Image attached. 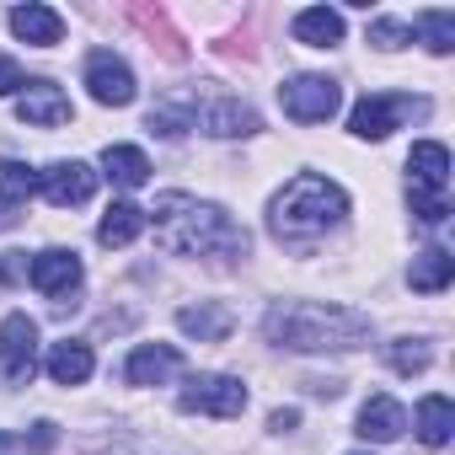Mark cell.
Masks as SVG:
<instances>
[{"label": "cell", "mask_w": 455, "mask_h": 455, "mask_svg": "<svg viewBox=\"0 0 455 455\" xmlns=\"http://www.w3.org/2000/svg\"><path fill=\"white\" fill-rule=\"evenodd\" d=\"M156 242L177 258H247L252 236L247 225H236L220 204L188 198V193H166L156 198Z\"/></svg>", "instance_id": "cell-1"}, {"label": "cell", "mask_w": 455, "mask_h": 455, "mask_svg": "<svg viewBox=\"0 0 455 455\" xmlns=\"http://www.w3.org/2000/svg\"><path fill=\"white\" fill-rule=\"evenodd\" d=\"M268 343L295 348V354H348L370 343V316L348 311V306H327V300H279L263 316Z\"/></svg>", "instance_id": "cell-2"}, {"label": "cell", "mask_w": 455, "mask_h": 455, "mask_svg": "<svg viewBox=\"0 0 455 455\" xmlns=\"http://www.w3.org/2000/svg\"><path fill=\"white\" fill-rule=\"evenodd\" d=\"M348 214V198L338 182L316 177V172H300L268 209V225L279 242H311V236H327L332 225H343Z\"/></svg>", "instance_id": "cell-3"}, {"label": "cell", "mask_w": 455, "mask_h": 455, "mask_svg": "<svg viewBox=\"0 0 455 455\" xmlns=\"http://www.w3.org/2000/svg\"><path fill=\"white\" fill-rule=\"evenodd\" d=\"M423 113H428L423 97H407V92H370V97L354 102L348 129H354L359 140H386L391 129H402L407 118H423Z\"/></svg>", "instance_id": "cell-4"}, {"label": "cell", "mask_w": 455, "mask_h": 455, "mask_svg": "<svg viewBox=\"0 0 455 455\" xmlns=\"http://www.w3.org/2000/svg\"><path fill=\"white\" fill-rule=\"evenodd\" d=\"M38 375V322L28 311H12L0 322V380L28 386Z\"/></svg>", "instance_id": "cell-5"}, {"label": "cell", "mask_w": 455, "mask_h": 455, "mask_svg": "<svg viewBox=\"0 0 455 455\" xmlns=\"http://www.w3.org/2000/svg\"><path fill=\"white\" fill-rule=\"evenodd\" d=\"M182 412H198V418H242L247 412V386L236 375H193L177 396Z\"/></svg>", "instance_id": "cell-6"}, {"label": "cell", "mask_w": 455, "mask_h": 455, "mask_svg": "<svg viewBox=\"0 0 455 455\" xmlns=\"http://www.w3.org/2000/svg\"><path fill=\"white\" fill-rule=\"evenodd\" d=\"M338 102H343V92H338L332 76H290V81L279 86V108H284L295 124H327V118L338 113Z\"/></svg>", "instance_id": "cell-7"}, {"label": "cell", "mask_w": 455, "mask_h": 455, "mask_svg": "<svg viewBox=\"0 0 455 455\" xmlns=\"http://www.w3.org/2000/svg\"><path fill=\"white\" fill-rule=\"evenodd\" d=\"M86 86H92V102H102V108H129L134 102V70L113 49L86 54Z\"/></svg>", "instance_id": "cell-8"}, {"label": "cell", "mask_w": 455, "mask_h": 455, "mask_svg": "<svg viewBox=\"0 0 455 455\" xmlns=\"http://www.w3.org/2000/svg\"><path fill=\"white\" fill-rule=\"evenodd\" d=\"M28 279H33V290H44L49 300H65V295H76V290H81L86 268H81V258H76V252L49 247V252H38V258L28 263Z\"/></svg>", "instance_id": "cell-9"}, {"label": "cell", "mask_w": 455, "mask_h": 455, "mask_svg": "<svg viewBox=\"0 0 455 455\" xmlns=\"http://www.w3.org/2000/svg\"><path fill=\"white\" fill-rule=\"evenodd\" d=\"M193 129H204V134H214V140H242V134H258L263 118H258L242 97H214V102H204V108L193 113Z\"/></svg>", "instance_id": "cell-10"}, {"label": "cell", "mask_w": 455, "mask_h": 455, "mask_svg": "<svg viewBox=\"0 0 455 455\" xmlns=\"http://www.w3.org/2000/svg\"><path fill=\"white\" fill-rule=\"evenodd\" d=\"M17 118H22L28 129H60V124L76 118V108H70V97H65L54 81H28L22 97H17Z\"/></svg>", "instance_id": "cell-11"}, {"label": "cell", "mask_w": 455, "mask_h": 455, "mask_svg": "<svg viewBox=\"0 0 455 455\" xmlns=\"http://www.w3.org/2000/svg\"><path fill=\"white\" fill-rule=\"evenodd\" d=\"M38 188H44V198L54 209H76V204H86L97 193V172L86 161H54L49 172H38Z\"/></svg>", "instance_id": "cell-12"}, {"label": "cell", "mask_w": 455, "mask_h": 455, "mask_svg": "<svg viewBox=\"0 0 455 455\" xmlns=\"http://www.w3.org/2000/svg\"><path fill=\"white\" fill-rule=\"evenodd\" d=\"M177 327L188 338H198V343H225L231 327H236V316H231V306H220V300H198V306L177 311Z\"/></svg>", "instance_id": "cell-13"}, {"label": "cell", "mask_w": 455, "mask_h": 455, "mask_svg": "<svg viewBox=\"0 0 455 455\" xmlns=\"http://www.w3.org/2000/svg\"><path fill=\"white\" fill-rule=\"evenodd\" d=\"M177 364H182V354H177L172 343H140V348L129 354V364H124V380H129V386H161Z\"/></svg>", "instance_id": "cell-14"}, {"label": "cell", "mask_w": 455, "mask_h": 455, "mask_svg": "<svg viewBox=\"0 0 455 455\" xmlns=\"http://www.w3.org/2000/svg\"><path fill=\"white\" fill-rule=\"evenodd\" d=\"M402 428H407V407H402L396 396H370V402L359 407V439L391 444V439H402Z\"/></svg>", "instance_id": "cell-15"}, {"label": "cell", "mask_w": 455, "mask_h": 455, "mask_svg": "<svg viewBox=\"0 0 455 455\" xmlns=\"http://www.w3.org/2000/svg\"><path fill=\"white\" fill-rule=\"evenodd\" d=\"M12 33L22 44H38V49H54L65 38V17L54 6H17L12 12Z\"/></svg>", "instance_id": "cell-16"}, {"label": "cell", "mask_w": 455, "mask_h": 455, "mask_svg": "<svg viewBox=\"0 0 455 455\" xmlns=\"http://www.w3.org/2000/svg\"><path fill=\"white\" fill-rule=\"evenodd\" d=\"M407 177H412V188L444 193V182H450V150H444L439 140H418V145L407 150Z\"/></svg>", "instance_id": "cell-17"}, {"label": "cell", "mask_w": 455, "mask_h": 455, "mask_svg": "<svg viewBox=\"0 0 455 455\" xmlns=\"http://www.w3.org/2000/svg\"><path fill=\"white\" fill-rule=\"evenodd\" d=\"M150 225V214L140 209V204H129V198H118V204H108V214L97 220V242L102 247H129L140 231Z\"/></svg>", "instance_id": "cell-18"}, {"label": "cell", "mask_w": 455, "mask_h": 455, "mask_svg": "<svg viewBox=\"0 0 455 455\" xmlns=\"http://www.w3.org/2000/svg\"><path fill=\"white\" fill-rule=\"evenodd\" d=\"M295 38H300L306 49H338V44H343V12H332V6L300 12V17H295Z\"/></svg>", "instance_id": "cell-19"}, {"label": "cell", "mask_w": 455, "mask_h": 455, "mask_svg": "<svg viewBox=\"0 0 455 455\" xmlns=\"http://www.w3.org/2000/svg\"><path fill=\"white\" fill-rule=\"evenodd\" d=\"M92 348L86 343H76V338H65V343H54L49 348V380L54 386H81V380H92Z\"/></svg>", "instance_id": "cell-20"}, {"label": "cell", "mask_w": 455, "mask_h": 455, "mask_svg": "<svg viewBox=\"0 0 455 455\" xmlns=\"http://www.w3.org/2000/svg\"><path fill=\"white\" fill-rule=\"evenodd\" d=\"M193 113H198V97H193V92H172V97H161V102L150 108V129H156L161 140H177V134L193 129Z\"/></svg>", "instance_id": "cell-21"}, {"label": "cell", "mask_w": 455, "mask_h": 455, "mask_svg": "<svg viewBox=\"0 0 455 455\" xmlns=\"http://www.w3.org/2000/svg\"><path fill=\"white\" fill-rule=\"evenodd\" d=\"M102 177L118 182V188H145V182H150V161H145V150H134V145H108V150H102Z\"/></svg>", "instance_id": "cell-22"}, {"label": "cell", "mask_w": 455, "mask_h": 455, "mask_svg": "<svg viewBox=\"0 0 455 455\" xmlns=\"http://www.w3.org/2000/svg\"><path fill=\"white\" fill-rule=\"evenodd\" d=\"M450 279H455V258H450L444 247L418 252V258H412V268H407V284H412L418 295H439Z\"/></svg>", "instance_id": "cell-23"}, {"label": "cell", "mask_w": 455, "mask_h": 455, "mask_svg": "<svg viewBox=\"0 0 455 455\" xmlns=\"http://www.w3.org/2000/svg\"><path fill=\"white\" fill-rule=\"evenodd\" d=\"M450 428H455V407H450V396H423L418 402V439L428 444V450H439L444 439H450Z\"/></svg>", "instance_id": "cell-24"}, {"label": "cell", "mask_w": 455, "mask_h": 455, "mask_svg": "<svg viewBox=\"0 0 455 455\" xmlns=\"http://www.w3.org/2000/svg\"><path fill=\"white\" fill-rule=\"evenodd\" d=\"M33 193H38V172H33L28 161H0V204H6V209H22Z\"/></svg>", "instance_id": "cell-25"}, {"label": "cell", "mask_w": 455, "mask_h": 455, "mask_svg": "<svg viewBox=\"0 0 455 455\" xmlns=\"http://www.w3.org/2000/svg\"><path fill=\"white\" fill-rule=\"evenodd\" d=\"M428 343L423 338H396V343H386V364L396 370V375H423L428 370Z\"/></svg>", "instance_id": "cell-26"}, {"label": "cell", "mask_w": 455, "mask_h": 455, "mask_svg": "<svg viewBox=\"0 0 455 455\" xmlns=\"http://www.w3.org/2000/svg\"><path fill=\"white\" fill-rule=\"evenodd\" d=\"M418 33H423L428 54H450L455 49V12H423L418 17Z\"/></svg>", "instance_id": "cell-27"}, {"label": "cell", "mask_w": 455, "mask_h": 455, "mask_svg": "<svg viewBox=\"0 0 455 455\" xmlns=\"http://www.w3.org/2000/svg\"><path fill=\"white\" fill-rule=\"evenodd\" d=\"M407 204H412V214H418L423 225H444V220H450V198L434 193V188H412V182H407Z\"/></svg>", "instance_id": "cell-28"}, {"label": "cell", "mask_w": 455, "mask_h": 455, "mask_svg": "<svg viewBox=\"0 0 455 455\" xmlns=\"http://www.w3.org/2000/svg\"><path fill=\"white\" fill-rule=\"evenodd\" d=\"M370 44L375 49H402V44H412V28L396 22V17H380V22H370Z\"/></svg>", "instance_id": "cell-29"}, {"label": "cell", "mask_w": 455, "mask_h": 455, "mask_svg": "<svg viewBox=\"0 0 455 455\" xmlns=\"http://www.w3.org/2000/svg\"><path fill=\"white\" fill-rule=\"evenodd\" d=\"M22 86H28L22 65H17V60H6V54H0V97H12V92H22Z\"/></svg>", "instance_id": "cell-30"}, {"label": "cell", "mask_w": 455, "mask_h": 455, "mask_svg": "<svg viewBox=\"0 0 455 455\" xmlns=\"http://www.w3.org/2000/svg\"><path fill=\"white\" fill-rule=\"evenodd\" d=\"M0 279H28V263H22V252H6V263H0Z\"/></svg>", "instance_id": "cell-31"}, {"label": "cell", "mask_w": 455, "mask_h": 455, "mask_svg": "<svg viewBox=\"0 0 455 455\" xmlns=\"http://www.w3.org/2000/svg\"><path fill=\"white\" fill-rule=\"evenodd\" d=\"M295 423H300V412H295V407H279V412L268 418V428H274V434H290Z\"/></svg>", "instance_id": "cell-32"}, {"label": "cell", "mask_w": 455, "mask_h": 455, "mask_svg": "<svg viewBox=\"0 0 455 455\" xmlns=\"http://www.w3.org/2000/svg\"><path fill=\"white\" fill-rule=\"evenodd\" d=\"M17 220H22L17 209H6V204H0V231H12V225H17Z\"/></svg>", "instance_id": "cell-33"}, {"label": "cell", "mask_w": 455, "mask_h": 455, "mask_svg": "<svg viewBox=\"0 0 455 455\" xmlns=\"http://www.w3.org/2000/svg\"><path fill=\"white\" fill-rule=\"evenodd\" d=\"M359 455H364V450H359Z\"/></svg>", "instance_id": "cell-34"}]
</instances>
